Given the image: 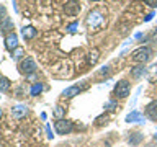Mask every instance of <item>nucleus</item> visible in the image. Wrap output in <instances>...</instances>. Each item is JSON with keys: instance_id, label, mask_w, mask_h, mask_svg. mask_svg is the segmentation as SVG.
Returning <instances> with one entry per match:
<instances>
[{"instance_id": "f257e3e1", "label": "nucleus", "mask_w": 157, "mask_h": 147, "mask_svg": "<svg viewBox=\"0 0 157 147\" xmlns=\"http://www.w3.org/2000/svg\"><path fill=\"white\" fill-rule=\"evenodd\" d=\"M85 24L90 31H100V29L106 24V17L100 8H93L88 12L85 18Z\"/></svg>"}, {"instance_id": "f03ea898", "label": "nucleus", "mask_w": 157, "mask_h": 147, "mask_svg": "<svg viewBox=\"0 0 157 147\" xmlns=\"http://www.w3.org/2000/svg\"><path fill=\"white\" fill-rule=\"evenodd\" d=\"M151 57H152V49L149 46H141V47L134 49L131 54L132 62H136V64H146Z\"/></svg>"}, {"instance_id": "7ed1b4c3", "label": "nucleus", "mask_w": 157, "mask_h": 147, "mask_svg": "<svg viewBox=\"0 0 157 147\" xmlns=\"http://www.w3.org/2000/svg\"><path fill=\"white\" fill-rule=\"evenodd\" d=\"M18 69H20V72H21L23 75L29 77V75H33V74L36 72L38 67H36V62H34L33 57H25V59H21V61H20Z\"/></svg>"}, {"instance_id": "20e7f679", "label": "nucleus", "mask_w": 157, "mask_h": 147, "mask_svg": "<svg viewBox=\"0 0 157 147\" xmlns=\"http://www.w3.org/2000/svg\"><path fill=\"white\" fill-rule=\"evenodd\" d=\"M54 127H56V132H57V134L66 136V134H71V132L74 131V123L69 121V119H66V118H62V119H57V121H56Z\"/></svg>"}, {"instance_id": "39448f33", "label": "nucleus", "mask_w": 157, "mask_h": 147, "mask_svg": "<svg viewBox=\"0 0 157 147\" xmlns=\"http://www.w3.org/2000/svg\"><path fill=\"white\" fill-rule=\"evenodd\" d=\"M129 90H131V85H129V82L128 80H120V82H116V85H115V96L116 98H126L128 95H129Z\"/></svg>"}, {"instance_id": "423d86ee", "label": "nucleus", "mask_w": 157, "mask_h": 147, "mask_svg": "<svg viewBox=\"0 0 157 147\" xmlns=\"http://www.w3.org/2000/svg\"><path fill=\"white\" fill-rule=\"evenodd\" d=\"M80 3L77 2V0H69V2H66V5H64V13L67 15V17H75V15H78V12H80Z\"/></svg>"}, {"instance_id": "0eeeda50", "label": "nucleus", "mask_w": 157, "mask_h": 147, "mask_svg": "<svg viewBox=\"0 0 157 147\" xmlns=\"http://www.w3.org/2000/svg\"><path fill=\"white\" fill-rule=\"evenodd\" d=\"M10 111H12V116L15 119H23V118L28 115V106L23 105V103H17V105L12 106Z\"/></svg>"}, {"instance_id": "6e6552de", "label": "nucleus", "mask_w": 157, "mask_h": 147, "mask_svg": "<svg viewBox=\"0 0 157 147\" xmlns=\"http://www.w3.org/2000/svg\"><path fill=\"white\" fill-rule=\"evenodd\" d=\"M124 121L126 123H137V124H144V123H146V116L142 115V113H139V111L132 110L129 115L124 118Z\"/></svg>"}, {"instance_id": "1a4fd4ad", "label": "nucleus", "mask_w": 157, "mask_h": 147, "mask_svg": "<svg viewBox=\"0 0 157 147\" xmlns=\"http://www.w3.org/2000/svg\"><path fill=\"white\" fill-rule=\"evenodd\" d=\"M5 47L8 51H15L18 47V34L17 33H10L5 36Z\"/></svg>"}, {"instance_id": "9d476101", "label": "nucleus", "mask_w": 157, "mask_h": 147, "mask_svg": "<svg viewBox=\"0 0 157 147\" xmlns=\"http://www.w3.org/2000/svg\"><path fill=\"white\" fill-rule=\"evenodd\" d=\"M144 113H146V116L149 118L151 121H157V100L147 103Z\"/></svg>"}, {"instance_id": "9b49d317", "label": "nucleus", "mask_w": 157, "mask_h": 147, "mask_svg": "<svg viewBox=\"0 0 157 147\" xmlns=\"http://www.w3.org/2000/svg\"><path fill=\"white\" fill-rule=\"evenodd\" d=\"M142 139H144V134L139 131H134V132H129V137H128V144L132 145V147H136V145H139Z\"/></svg>"}, {"instance_id": "f8f14e48", "label": "nucleus", "mask_w": 157, "mask_h": 147, "mask_svg": "<svg viewBox=\"0 0 157 147\" xmlns=\"http://www.w3.org/2000/svg\"><path fill=\"white\" fill-rule=\"evenodd\" d=\"M13 33V21L10 18H5L3 21H0V34H10Z\"/></svg>"}, {"instance_id": "ddd939ff", "label": "nucleus", "mask_w": 157, "mask_h": 147, "mask_svg": "<svg viewBox=\"0 0 157 147\" xmlns=\"http://www.w3.org/2000/svg\"><path fill=\"white\" fill-rule=\"evenodd\" d=\"M144 74H147V67L144 66V64H137L136 67L131 69V77L132 78H141Z\"/></svg>"}, {"instance_id": "4468645a", "label": "nucleus", "mask_w": 157, "mask_h": 147, "mask_svg": "<svg viewBox=\"0 0 157 147\" xmlns=\"http://www.w3.org/2000/svg\"><path fill=\"white\" fill-rule=\"evenodd\" d=\"M80 92H82V87L72 85V87L66 88V90H62V96H64V98H74L75 95H78Z\"/></svg>"}, {"instance_id": "2eb2a0df", "label": "nucleus", "mask_w": 157, "mask_h": 147, "mask_svg": "<svg viewBox=\"0 0 157 147\" xmlns=\"http://www.w3.org/2000/svg\"><path fill=\"white\" fill-rule=\"evenodd\" d=\"M98 59H100V51H98L97 47L92 49V51H88V54H87V64L88 66H95L98 62Z\"/></svg>"}, {"instance_id": "dca6fc26", "label": "nucleus", "mask_w": 157, "mask_h": 147, "mask_svg": "<svg viewBox=\"0 0 157 147\" xmlns=\"http://www.w3.org/2000/svg\"><path fill=\"white\" fill-rule=\"evenodd\" d=\"M21 34H23L25 39H33L38 34V29L34 26H23L21 28Z\"/></svg>"}, {"instance_id": "f3484780", "label": "nucleus", "mask_w": 157, "mask_h": 147, "mask_svg": "<svg viewBox=\"0 0 157 147\" xmlns=\"http://www.w3.org/2000/svg\"><path fill=\"white\" fill-rule=\"evenodd\" d=\"M147 80L152 83L157 82V64H154V66H151L147 69Z\"/></svg>"}, {"instance_id": "a211bd4d", "label": "nucleus", "mask_w": 157, "mask_h": 147, "mask_svg": "<svg viewBox=\"0 0 157 147\" xmlns=\"http://www.w3.org/2000/svg\"><path fill=\"white\" fill-rule=\"evenodd\" d=\"M43 83L41 82H36V83H33V87H31V90H29V95L31 96H36V95H39V93L43 92Z\"/></svg>"}, {"instance_id": "6ab92c4d", "label": "nucleus", "mask_w": 157, "mask_h": 147, "mask_svg": "<svg viewBox=\"0 0 157 147\" xmlns=\"http://www.w3.org/2000/svg\"><path fill=\"white\" fill-rule=\"evenodd\" d=\"M25 56V51H23V47H17L15 51H12V59L13 61H21V57Z\"/></svg>"}, {"instance_id": "aec40b11", "label": "nucleus", "mask_w": 157, "mask_h": 147, "mask_svg": "<svg viewBox=\"0 0 157 147\" xmlns=\"http://www.w3.org/2000/svg\"><path fill=\"white\" fill-rule=\"evenodd\" d=\"M10 85L12 83H10V80L7 77H0V92H7L10 88Z\"/></svg>"}, {"instance_id": "412c9836", "label": "nucleus", "mask_w": 157, "mask_h": 147, "mask_svg": "<svg viewBox=\"0 0 157 147\" xmlns=\"http://www.w3.org/2000/svg\"><path fill=\"white\" fill-rule=\"evenodd\" d=\"M103 108H105V111H115L118 108V103L115 100H110V101L105 103V106H103Z\"/></svg>"}, {"instance_id": "4be33fe9", "label": "nucleus", "mask_w": 157, "mask_h": 147, "mask_svg": "<svg viewBox=\"0 0 157 147\" xmlns=\"http://www.w3.org/2000/svg\"><path fill=\"white\" fill-rule=\"evenodd\" d=\"M108 123V115H101V116H98L97 119H95V126H103V124H106Z\"/></svg>"}, {"instance_id": "5701e85b", "label": "nucleus", "mask_w": 157, "mask_h": 147, "mask_svg": "<svg viewBox=\"0 0 157 147\" xmlns=\"http://www.w3.org/2000/svg\"><path fill=\"white\" fill-rule=\"evenodd\" d=\"M64 113H66V108L56 106V110H54V116H56L57 119H62V118H64Z\"/></svg>"}, {"instance_id": "b1692460", "label": "nucleus", "mask_w": 157, "mask_h": 147, "mask_svg": "<svg viewBox=\"0 0 157 147\" xmlns=\"http://www.w3.org/2000/svg\"><path fill=\"white\" fill-rule=\"evenodd\" d=\"M5 18H8L7 17V8H5L3 5H0V21H3Z\"/></svg>"}, {"instance_id": "393cba45", "label": "nucleus", "mask_w": 157, "mask_h": 147, "mask_svg": "<svg viewBox=\"0 0 157 147\" xmlns=\"http://www.w3.org/2000/svg\"><path fill=\"white\" fill-rule=\"evenodd\" d=\"M77 26H78V23H77V21H74V23H71V24L67 26V31H69V33H74Z\"/></svg>"}, {"instance_id": "a878e982", "label": "nucleus", "mask_w": 157, "mask_h": 147, "mask_svg": "<svg viewBox=\"0 0 157 147\" xmlns=\"http://www.w3.org/2000/svg\"><path fill=\"white\" fill-rule=\"evenodd\" d=\"M141 90H142V88H141V87H137V90H136V95H134V98H132V101H131V108H132V106L136 105V100H137V96H139Z\"/></svg>"}, {"instance_id": "bb28decb", "label": "nucleus", "mask_w": 157, "mask_h": 147, "mask_svg": "<svg viewBox=\"0 0 157 147\" xmlns=\"http://www.w3.org/2000/svg\"><path fill=\"white\" fill-rule=\"evenodd\" d=\"M46 134H48V139H52L54 134H52V131H51V126L46 124Z\"/></svg>"}, {"instance_id": "cd10ccee", "label": "nucleus", "mask_w": 157, "mask_h": 147, "mask_svg": "<svg viewBox=\"0 0 157 147\" xmlns=\"http://www.w3.org/2000/svg\"><path fill=\"white\" fill-rule=\"evenodd\" d=\"M144 2L149 5V7H152V8H155V7H157V0H144Z\"/></svg>"}, {"instance_id": "c85d7f7f", "label": "nucleus", "mask_w": 157, "mask_h": 147, "mask_svg": "<svg viewBox=\"0 0 157 147\" xmlns=\"http://www.w3.org/2000/svg\"><path fill=\"white\" fill-rule=\"evenodd\" d=\"M154 17H155V13H154V12H151V13H149V15H147V17L144 18V21H146V23H147V21H151V20L154 18Z\"/></svg>"}, {"instance_id": "c756f323", "label": "nucleus", "mask_w": 157, "mask_h": 147, "mask_svg": "<svg viewBox=\"0 0 157 147\" xmlns=\"http://www.w3.org/2000/svg\"><path fill=\"white\" fill-rule=\"evenodd\" d=\"M110 72V67L108 66H105V67H101V70H100V75H105V74H108Z\"/></svg>"}, {"instance_id": "7c9ffc66", "label": "nucleus", "mask_w": 157, "mask_h": 147, "mask_svg": "<svg viewBox=\"0 0 157 147\" xmlns=\"http://www.w3.org/2000/svg\"><path fill=\"white\" fill-rule=\"evenodd\" d=\"M151 39H152V41H154V43H157V28L154 29V33L151 34Z\"/></svg>"}, {"instance_id": "2f4dec72", "label": "nucleus", "mask_w": 157, "mask_h": 147, "mask_svg": "<svg viewBox=\"0 0 157 147\" xmlns=\"http://www.w3.org/2000/svg\"><path fill=\"white\" fill-rule=\"evenodd\" d=\"M141 38H142V33H137L136 36H134V39H141Z\"/></svg>"}, {"instance_id": "473e14b6", "label": "nucleus", "mask_w": 157, "mask_h": 147, "mask_svg": "<svg viewBox=\"0 0 157 147\" xmlns=\"http://www.w3.org/2000/svg\"><path fill=\"white\" fill-rule=\"evenodd\" d=\"M0 118H2V108H0Z\"/></svg>"}, {"instance_id": "72a5a7b5", "label": "nucleus", "mask_w": 157, "mask_h": 147, "mask_svg": "<svg viewBox=\"0 0 157 147\" xmlns=\"http://www.w3.org/2000/svg\"><path fill=\"white\" fill-rule=\"evenodd\" d=\"M92 2H98V0H92Z\"/></svg>"}]
</instances>
